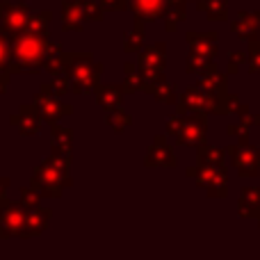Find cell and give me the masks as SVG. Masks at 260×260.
Returning a JSON list of instances; mask_svg holds the SVG:
<instances>
[{"label": "cell", "instance_id": "obj_1", "mask_svg": "<svg viewBox=\"0 0 260 260\" xmlns=\"http://www.w3.org/2000/svg\"><path fill=\"white\" fill-rule=\"evenodd\" d=\"M71 165H73V148L53 146L50 155L32 169L30 185L44 199H62L64 192L73 185L71 171H69Z\"/></svg>", "mask_w": 260, "mask_h": 260}, {"label": "cell", "instance_id": "obj_2", "mask_svg": "<svg viewBox=\"0 0 260 260\" xmlns=\"http://www.w3.org/2000/svg\"><path fill=\"white\" fill-rule=\"evenodd\" d=\"M50 48V35L25 30L14 39V55H12V73H37L44 71L46 55Z\"/></svg>", "mask_w": 260, "mask_h": 260}, {"label": "cell", "instance_id": "obj_3", "mask_svg": "<svg viewBox=\"0 0 260 260\" xmlns=\"http://www.w3.org/2000/svg\"><path fill=\"white\" fill-rule=\"evenodd\" d=\"M64 76L71 82V91L85 96L96 91L103 76V64L96 62L91 53H67V69Z\"/></svg>", "mask_w": 260, "mask_h": 260}, {"label": "cell", "instance_id": "obj_4", "mask_svg": "<svg viewBox=\"0 0 260 260\" xmlns=\"http://www.w3.org/2000/svg\"><path fill=\"white\" fill-rule=\"evenodd\" d=\"M165 133L171 139H176V144L180 146H201L203 137H206V119L203 114H178L167 119Z\"/></svg>", "mask_w": 260, "mask_h": 260}, {"label": "cell", "instance_id": "obj_5", "mask_svg": "<svg viewBox=\"0 0 260 260\" xmlns=\"http://www.w3.org/2000/svg\"><path fill=\"white\" fill-rule=\"evenodd\" d=\"M176 112L178 114H206V112H226V108L221 105L219 91H210L206 87H189L183 91V96L176 103Z\"/></svg>", "mask_w": 260, "mask_h": 260}, {"label": "cell", "instance_id": "obj_6", "mask_svg": "<svg viewBox=\"0 0 260 260\" xmlns=\"http://www.w3.org/2000/svg\"><path fill=\"white\" fill-rule=\"evenodd\" d=\"M137 69L146 82L165 80V69H167V44L165 41H155V44L144 46L137 53Z\"/></svg>", "mask_w": 260, "mask_h": 260}, {"label": "cell", "instance_id": "obj_7", "mask_svg": "<svg viewBox=\"0 0 260 260\" xmlns=\"http://www.w3.org/2000/svg\"><path fill=\"white\" fill-rule=\"evenodd\" d=\"M32 7L23 0L18 3H7L5 0V12H3V18H0V30L9 37V39H16L18 35L27 30V23H30V16H32Z\"/></svg>", "mask_w": 260, "mask_h": 260}, {"label": "cell", "instance_id": "obj_8", "mask_svg": "<svg viewBox=\"0 0 260 260\" xmlns=\"http://www.w3.org/2000/svg\"><path fill=\"white\" fill-rule=\"evenodd\" d=\"M187 176L194 178L201 187H206V192L210 197H224L226 189V174L221 169V165H212V162H199L197 167H189Z\"/></svg>", "mask_w": 260, "mask_h": 260}, {"label": "cell", "instance_id": "obj_9", "mask_svg": "<svg viewBox=\"0 0 260 260\" xmlns=\"http://www.w3.org/2000/svg\"><path fill=\"white\" fill-rule=\"evenodd\" d=\"M25 215L27 208L21 201L12 203L7 201L0 208V240H12V238H21L23 240V231H25Z\"/></svg>", "mask_w": 260, "mask_h": 260}, {"label": "cell", "instance_id": "obj_10", "mask_svg": "<svg viewBox=\"0 0 260 260\" xmlns=\"http://www.w3.org/2000/svg\"><path fill=\"white\" fill-rule=\"evenodd\" d=\"M32 103L39 108L41 117H44L46 123H57L59 119L69 117V114L73 112V105L67 103V101H62L59 96L50 94L46 87H41L39 91L35 94V99H32Z\"/></svg>", "mask_w": 260, "mask_h": 260}, {"label": "cell", "instance_id": "obj_11", "mask_svg": "<svg viewBox=\"0 0 260 260\" xmlns=\"http://www.w3.org/2000/svg\"><path fill=\"white\" fill-rule=\"evenodd\" d=\"M41 121H44V117H41L39 108H37L35 103H21L16 110V114L9 117V123H12V126L16 128V133L23 135V137L39 135Z\"/></svg>", "mask_w": 260, "mask_h": 260}, {"label": "cell", "instance_id": "obj_12", "mask_svg": "<svg viewBox=\"0 0 260 260\" xmlns=\"http://www.w3.org/2000/svg\"><path fill=\"white\" fill-rule=\"evenodd\" d=\"M144 165L146 167H176V155L169 146V135L162 133L155 135L146 151V157H144Z\"/></svg>", "mask_w": 260, "mask_h": 260}, {"label": "cell", "instance_id": "obj_13", "mask_svg": "<svg viewBox=\"0 0 260 260\" xmlns=\"http://www.w3.org/2000/svg\"><path fill=\"white\" fill-rule=\"evenodd\" d=\"M94 96H96V103L103 108V112H110V110L123 108L128 89L126 85H117V82H99Z\"/></svg>", "mask_w": 260, "mask_h": 260}, {"label": "cell", "instance_id": "obj_14", "mask_svg": "<svg viewBox=\"0 0 260 260\" xmlns=\"http://www.w3.org/2000/svg\"><path fill=\"white\" fill-rule=\"evenodd\" d=\"M87 23L85 0H64L62 3V30L80 32Z\"/></svg>", "mask_w": 260, "mask_h": 260}, {"label": "cell", "instance_id": "obj_15", "mask_svg": "<svg viewBox=\"0 0 260 260\" xmlns=\"http://www.w3.org/2000/svg\"><path fill=\"white\" fill-rule=\"evenodd\" d=\"M50 219H53V210H50V208H41V206L27 208L23 240H30V238H37V235H41L50 226Z\"/></svg>", "mask_w": 260, "mask_h": 260}, {"label": "cell", "instance_id": "obj_16", "mask_svg": "<svg viewBox=\"0 0 260 260\" xmlns=\"http://www.w3.org/2000/svg\"><path fill=\"white\" fill-rule=\"evenodd\" d=\"M189 53L201 55V57L215 59L217 57V35L215 32H187Z\"/></svg>", "mask_w": 260, "mask_h": 260}, {"label": "cell", "instance_id": "obj_17", "mask_svg": "<svg viewBox=\"0 0 260 260\" xmlns=\"http://www.w3.org/2000/svg\"><path fill=\"white\" fill-rule=\"evenodd\" d=\"M167 5H169V0H130V12L135 14V18L151 23L165 16Z\"/></svg>", "mask_w": 260, "mask_h": 260}, {"label": "cell", "instance_id": "obj_18", "mask_svg": "<svg viewBox=\"0 0 260 260\" xmlns=\"http://www.w3.org/2000/svg\"><path fill=\"white\" fill-rule=\"evenodd\" d=\"M142 91H146V94H151L155 101H160V103L165 105H176L178 103L180 96L176 94V87L169 85L167 80H157V82H144Z\"/></svg>", "mask_w": 260, "mask_h": 260}, {"label": "cell", "instance_id": "obj_19", "mask_svg": "<svg viewBox=\"0 0 260 260\" xmlns=\"http://www.w3.org/2000/svg\"><path fill=\"white\" fill-rule=\"evenodd\" d=\"M144 41H146V21L135 18V25L130 27L126 32V37H123V50H126L128 55H137L139 50L146 46Z\"/></svg>", "mask_w": 260, "mask_h": 260}, {"label": "cell", "instance_id": "obj_20", "mask_svg": "<svg viewBox=\"0 0 260 260\" xmlns=\"http://www.w3.org/2000/svg\"><path fill=\"white\" fill-rule=\"evenodd\" d=\"M67 69V50H64L62 44L57 41H50V48H48V55H46V64H44V71L53 76H59L64 73Z\"/></svg>", "mask_w": 260, "mask_h": 260}, {"label": "cell", "instance_id": "obj_21", "mask_svg": "<svg viewBox=\"0 0 260 260\" xmlns=\"http://www.w3.org/2000/svg\"><path fill=\"white\" fill-rule=\"evenodd\" d=\"M185 16H187V0H169L167 12H165V16H162L165 30L174 32L176 27H178V23L185 21Z\"/></svg>", "mask_w": 260, "mask_h": 260}, {"label": "cell", "instance_id": "obj_22", "mask_svg": "<svg viewBox=\"0 0 260 260\" xmlns=\"http://www.w3.org/2000/svg\"><path fill=\"white\" fill-rule=\"evenodd\" d=\"M144 76L139 73L137 62H126L123 64V85H126L128 94H135V91H142L144 87Z\"/></svg>", "mask_w": 260, "mask_h": 260}, {"label": "cell", "instance_id": "obj_23", "mask_svg": "<svg viewBox=\"0 0 260 260\" xmlns=\"http://www.w3.org/2000/svg\"><path fill=\"white\" fill-rule=\"evenodd\" d=\"M105 123L114 130V133H123L130 123H133V117L126 112L123 108H117V110H110L105 112Z\"/></svg>", "mask_w": 260, "mask_h": 260}, {"label": "cell", "instance_id": "obj_24", "mask_svg": "<svg viewBox=\"0 0 260 260\" xmlns=\"http://www.w3.org/2000/svg\"><path fill=\"white\" fill-rule=\"evenodd\" d=\"M50 21H53V12L50 9H39L30 16V23H27V30L32 32H41V35H48L50 30Z\"/></svg>", "mask_w": 260, "mask_h": 260}, {"label": "cell", "instance_id": "obj_25", "mask_svg": "<svg viewBox=\"0 0 260 260\" xmlns=\"http://www.w3.org/2000/svg\"><path fill=\"white\" fill-rule=\"evenodd\" d=\"M50 139H53V146L59 148H73V130L57 126V123H50Z\"/></svg>", "mask_w": 260, "mask_h": 260}, {"label": "cell", "instance_id": "obj_26", "mask_svg": "<svg viewBox=\"0 0 260 260\" xmlns=\"http://www.w3.org/2000/svg\"><path fill=\"white\" fill-rule=\"evenodd\" d=\"M199 9H201L210 21H221V18L226 16V0H201Z\"/></svg>", "mask_w": 260, "mask_h": 260}, {"label": "cell", "instance_id": "obj_27", "mask_svg": "<svg viewBox=\"0 0 260 260\" xmlns=\"http://www.w3.org/2000/svg\"><path fill=\"white\" fill-rule=\"evenodd\" d=\"M12 55L14 41L0 30V71H12Z\"/></svg>", "mask_w": 260, "mask_h": 260}, {"label": "cell", "instance_id": "obj_28", "mask_svg": "<svg viewBox=\"0 0 260 260\" xmlns=\"http://www.w3.org/2000/svg\"><path fill=\"white\" fill-rule=\"evenodd\" d=\"M41 87H46L50 94L59 96V99H62V96L73 94V91H71V82H69V78L64 76V73H59V76H53V80H50V82H44Z\"/></svg>", "mask_w": 260, "mask_h": 260}, {"label": "cell", "instance_id": "obj_29", "mask_svg": "<svg viewBox=\"0 0 260 260\" xmlns=\"http://www.w3.org/2000/svg\"><path fill=\"white\" fill-rule=\"evenodd\" d=\"M212 67H215V64H212V59L201 57V55H194V53H189L187 55V62H185L187 73H206V71H210Z\"/></svg>", "mask_w": 260, "mask_h": 260}, {"label": "cell", "instance_id": "obj_30", "mask_svg": "<svg viewBox=\"0 0 260 260\" xmlns=\"http://www.w3.org/2000/svg\"><path fill=\"white\" fill-rule=\"evenodd\" d=\"M201 82L199 85L201 87H206V89H210V91H221L224 89V76L221 73H217V67H212L210 71H206V73H201Z\"/></svg>", "mask_w": 260, "mask_h": 260}, {"label": "cell", "instance_id": "obj_31", "mask_svg": "<svg viewBox=\"0 0 260 260\" xmlns=\"http://www.w3.org/2000/svg\"><path fill=\"white\" fill-rule=\"evenodd\" d=\"M85 16L87 23H99L105 18V7L99 0H85Z\"/></svg>", "mask_w": 260, "mask_h": 260}, {"label": "cell", "instance_id": "obj_32", "mask_svg": "<svg viewBox=\"0 0 260 260\" xmlns=\"http://www.w3.org/2000/svg\"><path fill=\"white\" fill-rule=\"evenodd\" d=\"M41 199L44 197H41V194L30 185V187L21 189V199H18V201H21L25 208H37V206H41Z\"/></svg>", "mask_w": 260, "mask_h": 260}, {"label": "cell", "instance_id": "obj_33", "mask_svg": "<svg viewBox=\"0 0 260 260\" xmlns=\"http://www.w3.org/2000/svg\"><path fill=\"white\" fill-rule=\"evenodd\" d=\"M199 162H212V165H221V153L217 148L199 146Z\"/></svg>", "mask_w": 260, "mask_h": 260}, {"label": "cell", "instance_id": "obj_34", "mask_svg": "<svg viewBox=\"0 0 260 260\" xmlns=\"http://www.w3.org/2000/svg\"><path fill=\"white\" fill-rule=\"evenodd\" d=\"M105 7V12H126L130 9V0H99Z\"/></svg>", "mask_w": 260, "mask_h": 260}, {"label": "cell", "instance_id": "obj_35", "mask_svg": "<svg viewBox=\"0 0 260 260\" xmlns=\"http://www.w3.org/2000/svg\"><path fill=\"white\" fill-rule=\"evenodd\" d=\"M14 78V73L12 71H0V99L5 96V91H7V87H9V80Z\"/></svg>", "mask_w": 260, "mask_h": 260}, {"label": "cell", "instance_id": "obj_36", "mask_svg": "<svg viewBox=\"0 0 260 260\" xmlns=\"http://www.w3.org/2000/svg\"><path fill=\"white\" fill-rule=\"evenodd\" d=\"M9 178H5V176H0V208L7 203V189H9Z\"/></svg>", "mask_w": 260, "mask_h": 260}, {"label": "cell", "instance_id": "obj_37", "mask_svg": "<svg viewBox=\"0 0 260 260\" xmlns=\"http://www.w3.org/2000/svg\"><path fill=\"white\" fill-rule=\"evenodd\" d=\"M3 12H5V0H0V18H3Z\"/></svg>", "mask_w": 260, "mask_h": 260}]
</instances>
